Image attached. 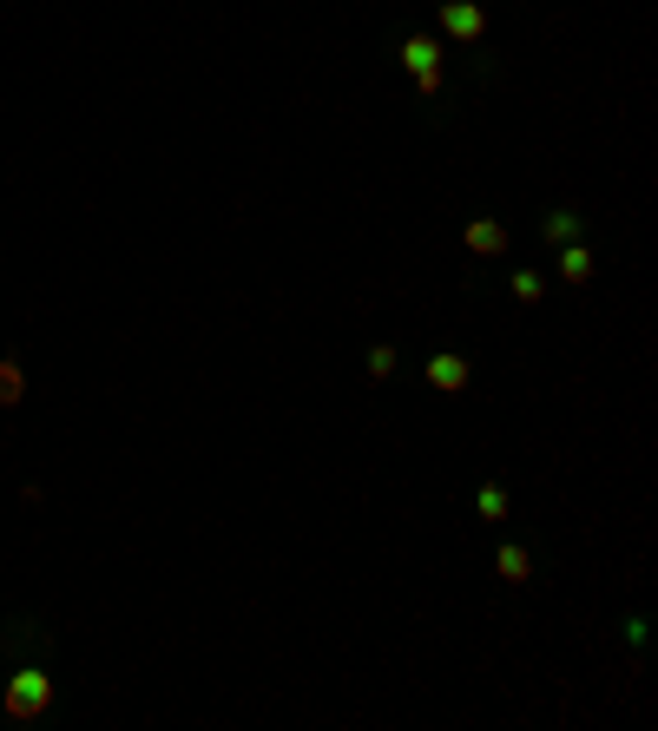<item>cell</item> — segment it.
<instances>
[{
	"label": "cell",
	"mask_w": 658,
	"mask_h": 731,
	"mask_svg": "<svg viewBox=\"0 0 658 731\" xmlns=\"http://www.w3.org/2000/svg\"><path fill=\"white\" fill-rule=\"evenodd\" d=\"M47 705H53V679L40 666H20L14 679H7V712L14 718H40Z\"/></svg>",
	"instance_id": "6da1fadb"
},
{
	"label": "cell",
	"mask_w": 658,
	"mask_h": 731,
	"mask_svg": "<svg viewBox=\"0 0 658 731\" xmlns=\"http://www.w3.org/2000/svg\"><path fill=\"white\" fill-rule=\"evenodd\" d=\"M441 33H448V40H481L487 14L474 7V0H441Z\"/></svg>",
	"instance_id": "7a4b0ae2"
},
{
	"label": "cell",
	"mask_w": 658,
	"mask_h": 731,
	"mask_svg": "<svg viewBox=\"0 0 658 731\" xmlns=\"http://www.w3.org/2000/svg\"><path fill=\"white\" fill-rule=\"evenodd\" d=\"M428 382H435V389H448V396H455V389H468V363H461L455 350L428 356Z\"/></svg>",
	"instance_id": "3957f363"
},
{
	"label": "cell",
	"mask_w": 658,
	"mask_h": 731,
	"mask_svg": "<svg viewBox=\"0 0 658 731\" xmlns=\"http://www.w3.org/2000/svg\"><path fill=\"white\" fill-rule=\"evenodd\" d=\"M468 251H474V257H501V251H507L501 218H474V224H468Z\"/></svg>",
	"instance_id": "277c9868"
},
{
	"label": "cell",
	"mask_w": 658,
	"mask_h": 731,
	"mask_svg": "<svg viewBox=\"0 0 658 731\" xmlns=\"http://www.w3.org/2000/svg\"><path fill=\"white\" fill-rule=\"evenodd\" d=\"M402 66H408V73H435V66H441V40H428V33H408Z\"/></svg>",
	"instance_id": "5b68a950"
},
{
	"label": "cell",
	"mask_w": 658,
	"mask_h": 731,
	"mask_svg": "<svg viewBox=\"0 0 658 731\" xmlns=\"http://www.w3.org/2000/svg\"><path fill=\"white\" fill-rule=\"evenodd\" d=\"M560 277H566V284H586V277H593V251H586L580 238L560 244Z\"/></svg>",
	"instance_id": "8992f818"
},
{
	"label": "cell",
	"mask_w": 658,
	"mask_h": 731,
	"mask_svg": "<svg viewBox=\"0 0 658 731\" xmlns=\"http://www.w3.org/2000/svg\"><path fill=\"white\" fill-rule=\"evenodd\" d=\"M580 238V211H547V244L560 251V244Z\"/></svg>",
	"instance_id": "52a82bcc"
},
{
	"label": "cell",
	"mask_w": 658,
	"mask_h": 731,
	"mask_svg": "<svg viewBox=\"0 0 658 731\" xmlns=\"http://www.w3.org/2000/svg\"><path fill=\"white\" fill-rule=\"evenodd\" d=\"M494 567H501V580H514V587H520V580H527V573H533V560H527V554H520V547H514V541H507V547H501V554H494Z\"/></svg>",
	"instance_id": "ba28073f"
},
{
	"label": "cell",
	"mask_w": 658,
	"mask_h": 731,
	"mask_svg": "<svg viewBox=\"0 0 658 731\" xmlns=\"http://www.w3.org/2000/svg\"><path fill=\"white\" fill-rule=\"evenodd\" d=\"M474 508H481V521H507V488H501V481H487Z\"/></svg>",
	"instance_id": "9c48e42d"
},
{
	"label": "cell",
	"mask_w": 658,
	"mask_h": 731,
	"mask_svg": "<svg viewBox=\"0 0 658 731\" xmlns=\"http://www.w3.org/2000/svg\"><path fill=\"white\" fill-rule=\"evenodd\" d=\"M14 402H20V363L0 356V409H14Z\"/></svg>",
	"instance_id": "30bf717a"
},
{
	"label": "cell",
	"mask_w": 658,
	"mask_h": 731,
	"mask_svg": "<svg viewBox=\"0 0 658 731\" xmlns=\"http://www.w3.org/2000/svg\"><path fill=\"white\" fill-rule=\"evenodd\" d=\"M369 376H376V382L395 376V350H389V343H376V350H369Z\"/></svg>",
	"instance_id": "8fae6325"
},
{
	"label": "cell",
	"mask_w": 658,
	"mask_h": 731,
	"mask_svg": "<svg viewBox=\"0 0 658 731\" xmlns=\"http://www.w3.org/2000/svg\"><path fill=\"white\" fill-rule=\"evenodd\" d=\"M514 297H520V303H540V277H533V271H514Z\"/></svg>",
	"instance_id": "7c38bea8"
}]
</instances>
